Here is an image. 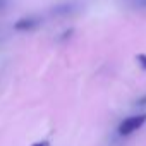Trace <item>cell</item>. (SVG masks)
<instances>
[{
  "label": "cell",
  "instance_id": "6da1fadb",
  "mask_svg": "<svg viewBox=\"0 0 146 146\" xmlns=\"http://www.w3.org/2000/svg\"><path fill=\"white\" fill-rule=\"evenodd\" d=\"M144 124H146V113H137V115L125 117V119L117 125V134H119L120 137H127V136L134 134L136 131H139Z\"/></svg>",
  "mask_w": 146,
  "mask_h": 146
},
{
  "label": "cell",
  "instance_id": "52a82bcc",
  "mask_svg": "<svg viewBox=\"0 0 146 146\" xmlns=\"http://www.w3.org/2000/svg\"><path fill=\"white\" fill-rule=\"evenodd\" d=\"M31 146H50V141H48V139H41V141H36V143H33Z\"/></svg>",
  "mask_w": 146,
  "mask_h": 146
},
{
  "label": "cell",
  "instance_id": "5b68a950",
  "mask_svg": "<svg viewBox=\"0 0 146 146\" xmlns=\"http://www.w3.org/2000/svg\"><path fill=\"white\" fill-rule=\"evenodd\" d=\"M136 62H137V65L143 70H146V53H137L136 55Z\"/></svg>",
  "mask_w": 146,
  "mask_h": 146
},
{
  "label": "cell",
  "instance_id": "7a4b0ae2",
  "mask_svg": "<svg viewBox=\"0 0 146 146\" xmlns=\"http://www.w3.org/2000/svg\"><path fill=\"white\" fill-rule=\"evenodd\" d=\"M40 26H41V19L38 16H24L14 23V29L19 33H29V31L38 29Z\"/></svg>",
  "mask_w": 146,
  "mask_h": 146
},
{
  "label": "cell",
  "instance_id": "277c9868",
  "mask_svg": "<svg viewBox=\"0 0 146 146\" xmlns=\"http://www.w3.org/2000/svg\"><path fill=\"white\" fill-rule=\"evenodd\" d=\"M72 35H74V28H69V29H64L58 36H57V41H60V43H64V41H67V40H70L72 38Z\"/></svg>",
  "mask_w": 146,
  "mask_h": 146
},
{
  "label": "cell",
  "instance_id": "3957f363",
  "mask_svg": "<svg viewBox=\"0 0 146 146\" xmlns=\"http://www.w3.org/2000/svg\"><path fill=\"white\" fill-rule=\"evenodd\" d=\"M70 12H74V5L72 4H58L52 9V14L53 16H67Z\"/></svg>",
  "mask_w": 146,
  "mask_h": 146
},
{
  "label": "cell",
  "instance_id": "8992f818",
  "mask_svg": "<svg viewBox=\"0 0 146 146\" xmlns=\"http://www.w3.org/2000/svg\"><path fill=\"white\" fill-rule=\"evenodd\" d=\"M136 107H146V95H143V96H139L137 100H136V103H134Z\"/></svg>",
  "mask_w": 146,
  "mask_h": 146
},
{
  "label": "cell",
  "instance_id": "ba28073f",
  "mask_svg": "<svg viewBox=\"0 0 146 146\" xmlns=\"http://www.w3.org/2000/svg\"><path fill=\"white\" fill-rule=\"evenodd\" d=\"M9 4H11V0H0V11H4Z\"/></svg>",
  "mask_w": 146,
  "mask_h": 146
}]
</instances>
